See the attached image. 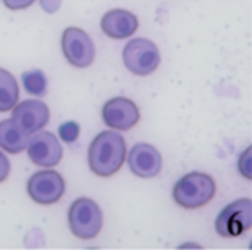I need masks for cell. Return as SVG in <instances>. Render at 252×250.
<instances>
[{
    "label": "cell",
    "mask_w": 252,
    "mask_h": 250,
    "mask_svg": "<svg viewBox=\"0 0 252 250\" xmlns=\"http://www.w3.org/2000/svg\"><path fill=\"white\" fill-rule=\"evenodd\" d=\"M126 155L127 147L124 137L112 130H105L90 143L87 152L89 168L99 177H111L121 169Z\"/></svg>",
    "instance_id": "1"
},
{
    "label": "cell",
    "mask_w": 252,
    "mask_h": 250,
    "mask_svg": "<svg viewBox=\"0 0 252 250\" xmlns=\"http://www.w3.org/2000/svg\"><path fill=\"white\" fill-rule=\"evenodd\" d=\"M216 192L217 186L211 175L193 171L177 180L173 187V199L185 209H198L211 202Z\"/></svg>",
    "instance_id": "2"
},
{
    "label": "cell",
    "mask_w": 252,
    "mask_h": 250,
    "mask_svg": "<svg viewBox=\"0 0 252 250\" xmlns=\"http://www.w3.org/2000/svg\"><path fill=\"white\" fill-rule=\"evenodd\" d=\"M68 225L75 237L81 240H92L97 237L102 230V209L93 199L78 197L68 209Z\"/></svg>",
    "instance_id": "3"
},
{
    "label": "cell",
    "mask_w": 252,
    "mask_h": 250,
    "mask_svg": "<svg viewBox=\"0 0 252 250\" xmlns=\"http://www.w3.org/2000/svg\"><path fill=\"white\" fill-rule=\"evenodd\" d=\"M161 55L157 44L148 38H131L123 49V63L134 75L146 77L157 71Z\"/></svg>",
    "instance_id": "4"
},
{
    "label": "cell",
    "mask_w": 252,
    "mask_h": 250,
    "mask_svg": "<svg viewBox=\"0 0 252 250\" xmlns=\"http://www.w3.org/2000/svg\"><path fill=\"white\" fill-rule=\"evenodd\" d=\"M252 227V200L242 197L221 209L216 218V231L221 237H238Z\"/></svg>",
    "instance_id": "5"
},
{
    "label": "cell",
    "mask_w": 252,
    "mask_h": 250,
    "mask_svg": "<svg viewBox=\"0 0 252 250\" xmlns=\"http://www.w3.org/2000/svg\"><path fill=\"white\" fill-rule=\"evenodd\" d=\"M61 47L65 59L75 68H87L96 56V46L92 37L78 27H68L62 32Z\"/></svg>",
    "instance_id": "6"
},
{
    "label": "cell",
    "mask_w": 252,
    "mask_h": 250,
    "mask_svg": "<svg viewBox=\"0 0 252 250\" xmlns=\"http://www.w3.org/2000/svg\"><path fill=\"white\" fill-rule=\"evenodd\" d=\"M27 193L38 205H53L65 193V180L53 169L34 172L27 181Z\"/></svg>",
    "instance_id": "7"
},
{
    "label": "cell",
    "mask_w": 252,
    "mask_h": 250,
    "mask_svg": "<svg viewBox=\"0 0 252 250\" xmlns=\"http://www.w3.org/2000/svg\"><path fill=\"white\" fill-rule=\"evenodd\" d=\"M25 150L32 164L44 168L58 165L63 156V149L58 137L44 130H38L30 136Z\"/></svg>",
    "instance_id": "8"
},
{
    "label": "cell",
    "mask_w": 252,
    "mask_h": 250,
    "mask_svg": "<svg viewBox=\"0 0 252 250\" xmlns=\"http://www.w3.org/2000/svg\"><path fill=\"white\" fill-rule=\"evenodd\" d=\"M102 119L109 128L127 131L139 122L140 111L133 100L118 96L105 102L102 108Z\"/></svg>",
    "instance_id": "9"
},
{
    "label": "cell",
    "mask_w": 252,
    "mask_h": 250,
    "mask_svg": "<svg viewBox=\"0 0 252 250\" xmlns=\"http://www.w3.org/2000/svg\"><path fill=\"white\" fill-rule=\"evenodd\" d=\"M12 121L28 136L43 130L50 119V109L41 100H24L16 103L12 109Z\"/></svg>",
    "instance_id": "10"
},
{
    "label": "cell",
    "mask_w": 252,
    "mask_h": 250,
    "mask_svg": "<svg viewBox=\"0 0 252 250\" xmlns=\"http://www.w3.org/2000/svg\"><path fill=\"white\" fill-rule=\"evenodd\" d=\"M130 171L140 178L157 177L162 169V156L149 143H136L127 156Z\"/></svg>",
    "instance_id": "11"
},
{
    "label": "cell",
    "mask_w": 252,
    "mask_h": 250,
    "mask_svg": "<svg viewBox=\"0 0 252 250\" xmlns=\"http://www.w3.org/2000/svg\"><path fill=\"white\" fill-rule=\"evenodd\" d=\"M100 28L108 37L115 38V40H123V38L131 37L137 31L139 19L133 12L117 7V9L108 10L102 16Z\"/></svg>",
    "instance_id": "12"
},
{
    "label": "cell",
    "mask_w": 252,
    "mask_h": 250,
    "mask_svg": "<svg viewBox=\"0 0 252 250\" xmlns=\"http://www.w3.org/2000/svg\"><path fill=\"white\" fill-rule=\"evenodd\" d=\"M30 136L24 133L12 118L0 121V149L7 153H21L25 150Z\"/></svg>",
    "instance_id": "13"
},
{
    "label": "cell",
    "mask_w": 252,
    "mask_h": 250,
    "mask_svg": "<svg viewBox=\"0 0 252 250\" xmlns=\"http://www.w3.org/2000/svg\"><path fill=\"white\" fill-rule=\"evenodd\" d=\"M19 99L16 78L4 68H0V112L10 111Z\"/></svg>",
    "instance_id": "14"
},
{
    "label": "cell",
    "mask_w": 252,
    "mask_h": 250,
    "mask_svg": "<svg viewBox=\"0 0 252 250\" xmlns=\"http://www.w3.org/2000/svg\"><path fill=\"white\" fill-rule=\"evenodd\" d=\"M22 84L24 88L34 96H44L47 91V78L40 69L25 71L22 74Z\"/></svg>",
    "instance_id": "15"
},
{
    "label": "cell",
    "mask_w": 252,
    "mask_h": 250,
    "mask_svg": "<svg viewBox=\"0 0 252 250\" xmlns=\"http://www.w3.org/2000/svg\"><path fill=\"white\" fill-rule=\"evenodd\" d=\"M80 134V125L74 121H68L59 127V137L65 143H72L78 139Z\"/></svg>",
    "instance_id": "16"
},
{
    "label": "cell",
    "mask_w": 252,
    "mask_h": 250,
    "mask_svg": "<svg viewBox=\"0 0 252 250\" xmlns=\"http://www.w3.org/2000/svg\"><path fill=\"white\" fill-rule=\"evenodd\" d=\"M251 150H252L251 146H250V147H247V149L239 155V159H238V169H239V172H241L247 180H251L252 178Z\"/></svg>",
    "instance_id": "17"
},
{
    "label": "cell",
    "mask_w": 252,
    "mask_h": 250,
    "mask_svg": "<svg viewBox=\"0 0 252 250\" xmlns=\"http://www.w3.org/2000/svg\"><path fill=\"white\" fill-rule=\"evenodd\" d=\"M1 1L10 10H22L30 7L35 0H1Z\"/></svg>",
    "instance_id": "18"
},
{
    "label": "cell",
    "mask_w": 252,
    "mask_h": 250,
    "mask_svg": "<svg viewBox=\"0 0 252 250\" xmlns=\"http://www.w3.org/2000/svg\"><path fill=\"white\" fill-rule=\"evenodd\" d=\"M10 174V162L6 155L0 150V183H3Z\"/></svg>",
    "instance_id": "19"
},
{
    "label": "cell",
    "mask_w": 252,
    "mask_h": 250,
    "mask_svg": "<svg viewBox=\"0 0 252 250\" xmlns=\"http://www.w3.org/2000/svg\"><path fill=\"white\" fill-rule=\"evenodd\" d=\"M40 1V6L41 9L46 12V13H55L59 10L61 4H62V0H38Z\"/></svg>",
    "instance_id": "20"
}]
</instances>
